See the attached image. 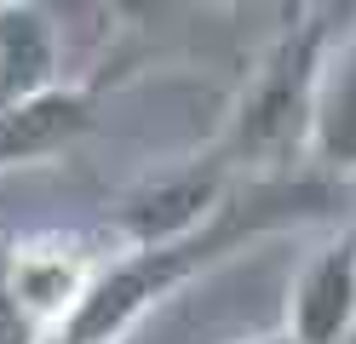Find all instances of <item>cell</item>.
<instances>
[{
    "label": "cell",
    "instance_id": "cell-10",
    "mask_svg": "<svg viewBox=\"0 0 356 344\" xmlns=\"http://www.w3.org/2000/svg\"><path fill=\"white\" fill-rule=\"evenodd\" d=\"M345 344H356V327H350V333H345Z\"/></svg>",
    "mask_w": 356,
    "mask_h": 344
},
{
    "label": "cell",
    "instance_id": "cell-5",
    "mask_svg": "<svg viewBox=\"0 0 356 344\" xmlns=\"http://www.w3.org/2000/svg\"><path fill=\"white\" fill-rule=\"evenodd\" d=\"M305 167L333 183L356 178V12L339 23L316 69L310 92V138H305Z\"/></svg>",
    "mask_w": 356,
    "mask_h": 344
},
{
    "label": "cell",
    "instance_id": "cell-8",
    "mask_svg": "<svg viewBox=\"0 0 356 344\" xmlns=\"http://www.w3.org/2000/svg\"><path fill=\"white\" fill-rule=\"evenodd\" d=\"M241 344H287L282 333H259V338H241Z\"/></svg>",
    "mask_w": 356,
    "mask_h": 344
},
{
    "label": "cell",
    "instance_id": "cell-7",
    "mask_svg": "<svg viewBox=\"0 0 356 344\" xmlns=\"http://www.w3.org/2000/svg\"><path fill=\"white\" fill-rule=\"evenodd\" d=\"M63 29L52 6L0 0V115L63 86Z\"/></svg>",
    "mask_w": 356,
    "mask_h": 344
},
{
    "label": "cell",
    "instance_id": "cell-6",
    "mask_svg": "<svg viewBox=\"0 0 356 344\" xmlns=\"http://www.w3.org/2000/svg\"><path fill=\"white\" fill-rule=\"evenodd\" d=\"M98 121V86L92 81H63L52 92H40V98L17 104L0 115V172L6 167H40V161H52L86 138Z\"/></svg>",
    "mask_w": 356,
    "mask_h": 344
},
{
    "label": "cell",
    "instance_id": "cell-3",
    "mask_svg": "<svg viewBox=\"0 0 356 344\" xmlns=\"http://www.w3.org/2000/svg\"><path fill=\"white\" fill-rule=\"evenodd\" d=\"M236 190V178L218 167L213 155H195V161H178V167H161L138 178L132 190L115 201L109 213V236L121 241V252H144V247H167L190 229H202L225 195Z\"/></svg>",
    "mask_w": 356,
    "mask_h": 344
},
{
    "label": "cell",
    "instance_id": "cell-1",
    "mask_svg": "<svg viewBox=\"0 0 356 344\" xmlns=\"http://www.w3.org/2000/svg\"><path fill=\"white\" fill-rule=\"evenodd\" d=\"M333 6H299L276 29V40L259 52L248 69L225 126L213 138V161L236 183L248 178H287L305 172V138H310V92H316V69L333 40Z\"/></svg>",
    "mask_w": 356,
    "mask_h": 344
},
{
    "label": "cell",
    "instance_id": "cell-9",
    "mask_svg": "<svg viewBox=\"0 0 356 344\" xmlns=\"http://www.w3.org/2000/svg\"><path fill=\"white\" fill-rule=\"evenodd\" d=\"M35 344H70V338H63V333H47V338H35Z\"/></svg>",
    "mask_w": 356,
    "mask_h": 344
},
{
    "label": "cell",
    "instance_id": "cell-2",
    "mask_svg": "<svg viewBox=\"0 0 356 344\" xmlns=\"http://www.w3.org/2000/svg\"><path fill=\"white\" fill-rule=\"evenodd\" d=\"M104 270V252L86 236H63V229H40V236L12 241L6 275H0V298L17 310L29 333H63L81 310V298L92 293Z\"/></svg>",
    "mask_w": 356,
    "mask_h": 344
},
{
    "label": "cell",
    "instance_id": "cell-4",
    "mask_svg": "<svg viewBox=\"0 0 356 344\" xmlns=\"http://www.w3.org/2000/svg\"><path fill=\"white\" fill-rule=\"evenodd\" d=\"M356 327V229L327 236L305 252L282 293V338L287 344H345Z\"/></svg>",
    "mask_w": 356,
    "mask_h": 344
}]
</instances>
